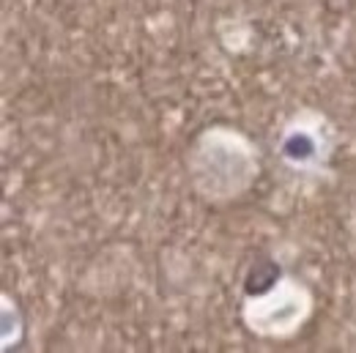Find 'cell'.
Wrapping results in <instances>:
<instances>
[{
  "mask_svg": "<svg viewBox=\"0 0 356 353\" xmlns=\"http://www.w3.org/2000/svg\"><path fill=\"white\" fill-rule=\"evenodd\" d=\"M285 151H288V156H296V159H305V156H310V151H312V145H310V140L307 137H293L288 145H285Z\"/></svg>",
  "mask_w": 356,
  "mask_h": 353,
  "instance_id": "6da1fadb",
  "label": "cell"
}]
</instances>
